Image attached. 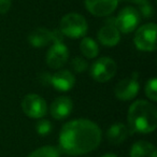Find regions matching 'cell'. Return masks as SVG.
I'll use <instances>...</instances> for the list:
<instances>
[{
	"instance_id": "1",
	"label": "cell",
	"mask_w": 157,
	"mask_h": 157,
	"mask_svg": "<svg viewBox=\"0 0 157 157\" xmlns=\"http://www.w3.org/2000/svg\"><path fill=\"white\" fill-rule=\"evenodd\" d=\"M102 139L101 129L86 118H76L66 123L59 132V150L71 156L84 155L99 146Z\"/></svg>"
},
{
	"instance_id": "2",
	"label": "cell",
	"mask_w": 157,
	"mask_h": 157,
	"mask_svg": "<svg viewBox=\"0 0 157 157\" xmlns=\"http://www.w3.org/2000/svg\"><path fill=\"white\" fill-rule=\"evenodd\" d=\"M128 129L130 132L151 133L157 127V109L152 102L140 99L129 107Z\"/></svg>"
},
{
	"instance_id": "3",
	"label": "cell",
	"mask_w": 157,
	"mask_h": 157,
	"mask_svg": "<svg viewBox=\"0 0 157 157\" xmlns=\"http://www.w3.org/2000/svg\"><path fill=\"white\" fill-rule=\"evenodd\" d=\"M88 25L85 17L78 13H68L61 18L59 24V30L65 37L69 38H82L86 35Z\"/></svg>"
},
{
	"instance_id": "4",
	"label": "cell",
	"mask_w": 157,
	"mask_h": 157,
	"mask_svg": "<svg viewBox=\"0 0 157 157\" xmlns=\"http://www.w3.org/2000/svg\"><path fill=\"white\" fill-rule=\"evenodd\" d=\"M133 42L138 50L143 52H154L157 48L155 23H147L138 28L133 37Z\"/></svg>"
},
{
	"instance_id": "5",
	"label": "cell",
	"mask_w": 157,
	"mask_h": 157,
	"mask_svg": "<svg viewBox=\"0 0 157 157\" xmlns=\"http://www.w3.org/2000/svg\"><path fill=\"white\" fill-rule=\"evenodd\" d=\"M117 66L111 57H101L90 67V75L95 81L105 83L110 81L116 73Z\"/></svg>"
},
{
	"instance_id": "6",
	"label": "cell",
	"mask_w": 157,
	"mask_h": 157,
	"mask_svg": "<svg viewBox=\"0 0 157 157\" xmlns=\"http://www.w3.org/2000/svg\"><path fill=\"white\" fill-rule=\"evenodd\" d=\"M140 14L137 9L132 7H126L122 9L115 17V26L121 33H130L139 26Z\"/></svg>"
},
{
	"instance_id": "7",
	"label": "cell",
	"mask_w": 157,
	"mask_h": 157,
	"mask_svg": "<svg viewBox=\"0 0 157 157\" xmlns=\"http://www.w3.org/2000/svg\"><path fill=\"white\" fill-rule=\"evenodd\" d=\"M140 90L139 73L133 72L129 78H126L116 84L114 88V94L116 98L123 101H129L138 95Z\"/></svg>"
},
{
	"instance_id": "8",
	"label": "cell",
	"mask_w": 157,
	"mask_h": 157,
	"mask_svg": "<svg viewBox=\"0 0 157 157\" xmlns=\"http://www.w3.org/2000/svg\"><path fill=\"white\" fill-rule=\"evenodd\" d=\"M22 109L31 118H42L48 113L46 101L37 94L26 95L22 101Z\"/></svg>"
},
{
	"instance_id": "9",
	"label": "cell",
	"mask_w": 157,
	"mask_h": 157,
	"mask_svg": "<svg viewBox=\"0 0 157 157\" xmlns=\"http://www.w3.org/2000/svg\"><path fill=\"white\" fill-rule=\"evenodd\" d=\"M69 58V51L63 43H55L46 54V63L52 69H60Z\"/></svg>"
},
{
	"instance_id": "10",
	"label": "cell",
	"mask_w": 157,
	"mask_h": 157,
	"mask_svg": "<svg viewBox=\"0 0 157 157\" xmlns=\"http://www.w3.org/2000/svg\"><path fill=\"white\" fill-rule=\"evenodd\" d=\"M98 40L105 46H115L121 40V33L115 26V18L110 17L99 29Z\"/></svg>"
},
{
	"instance_id": "11",
	"label": "cell",
	"mask_w": 157,
	"mask_h": 157,
	"mask_svg": "<svg viewBox=\"0 0 157 157\" xmlns=\"http://www.w3.org/2000/svg\"><path fill=\"white\" fill-rule=\"evenodd\" d=\"M120 0H85V7L95 16H108L117 8Z\"/></svg>"
},
{
	"instance_id": "12",
	"label": "cell",
	"mask_w": 157,
	"mask_h": 157,
	"mask_svg": "<svg viewBox=\"0 0 157 157\" xmlns=\"http://www.w3.org/2000/svg\"><path fill=\"white\" fill-rule=\"evenodd\" d=\"M73 109V102L67 96H59L52 102L50 107L51 115L57 121L68 117Z\"/></svg>"
},
{
	"instance_id": "13",
	"label": "cell",
	"mask_w": 157,
	"mask_h": 157,
	"mask_svg": "<svg viewBox=\"0 0 157 157\" xmlns=\"http://www.w3.org/2000/svg\"><path fill=\"white\" fill-rule=\"evenodd\" d=\"M75 78L69 70H58L51 76V85L59 92H68L73 88Z\"/></svg>"
},
{
	"instance_id": "14",
	"label": "cell",
	"mask_w": 157,
	"mask_h": 157,
	"mask_svg": "<svg viewBox=\"0 0 157 157\" xmlns=\"http://www.w3.org/2000/svg\"><path fill=\"white\" fill-rule=\"evenodd\" d=\"M129 129L123 123H115L111 125L107 131V139L111 144H121L127 139L129 135Z\"/></svg>"
},
{
	"instance_id": "15",
	"label": "cell",
	"mask_w": 157,
	"mask_h": 157,
	"mask_svg": "<svg viewBox=\"0 0 157 157\" xmlns=\"http://www.w3.org/2000/svg\"><path fill=\"white\" fill-rule=\"evenodd\" d=\"M28 41L35 48H43L52 42V33L51 30L44 27H39L30 33Z\"/></svg>"
},
{
	"instance_id": "16",
	"label": "cell",
	"mask_w": 157,
	"mask_h": 157,
	"mask_svg": "<svg viewBox=\"0 0 157 157\" xmlns=\"http://www.w3.org/2000/svg\"><path fill=\"white\" fill-rule=\"evenodd\" d=\"M130 157H157L156 147L151 142L137 141L130 148Z\"/></svg>"
},
{
	"instance_id": "17",
	"label": "cell",
	"mask_w": 157,
	"mask_h": 157,
	"mask_svg": "<svg viewBox=\"0 0 157 157\" xmlns=\"http://www.w3.org/2000/svg\"><path fill=\"white\" fill-rule=\"evenodd\" d=\"M80 50L82 54L88 59L96 58L97 55L99 54V46L97 42L93 38L84 37L82 41L80 42Z\"/></svg>"
},
{
	"instance_id": "18",
	"label": "cell",
	"mask_w": 157,
	"mask_h": 157,
	"mask_svg": "<svg viewBox=\"0 0 157 157\" xmlns=\"http://www.w3.org/2000/svg\"><path fill=\"white\" fill-rule=\"evenodd\" d=\"M60 150L52 145H45L42 147L37 148L27 157H59Z\"/></svg>"
},
{
	"instance_id": "19",
	"label": "cell",
	"mask_w": 157,
	"mask_h": 157,
	"mask_svg": "<svg viewBox=\"0 0 157 157\" xmlns=\"http://www.w3.org/2000/svg\"><path fill=\"white\" fill-rule=\"evenodd\" d=\"M145 95L151 101H157V80L152 78L145 84Z\"/></svg>"
},
{
	"instance_id": "20",
	"label": "cell",
	"mask_w": 157,
	"mask_h": 157,
	"mask_svg": "<svg viewBox=\"0 0 157 157\" xmlns=\"http://www.w3.org/2000/svg\"><path fill=\"white\" fill-rule=\"evenodd\" d=\"M71 67L74 71L80 73V72H84L87 70L88 63L86 61L85 58H83V57L76 56L71 60Z\"/></svg>"
},
{
	"instance_id": "21",
	"label": "cell",
	"mask_w": 157,
	"mask_h": 157,
	"mask_svg": "<svg viewBox=\"0 0 157 157\" xmlns=\"http://www.w3.org/2000/svg\"><path fill=\"white\" fill-rule=\"evenodd\" d=\"M36 130L40 136H48L52 131V124L48 120H40L36 125Z\"/></svg>"
},
{
	"instance_id": "22",
	"label": "cell",
	"mask_w": 157,
	"mask_h": 157,
	"mask_svg": "<svg viewBox=\"0 0 157 157\" xmlns=\"http://www.w3.org/2000/svg\"><path fill=\"white\" fill-rule=\"evenodd\" d=\"M138 12H139L140 16H143V17H145V18H151L154 15V7H153L150 3V1H148V2L140 5Z\"/></svg>"
},
{
	"instance_id": "23",
	"label": "cell",
	"mask_w": 157,
	"mask_h": 157,
	"mask_svg": "<svg viewBox=\"0 0 157 157\" xmlns=\"http://www.w3.org/2000/svg\"><path fill=\"white\" fill-rule=\"evenodd\" d=\"M51 33H52V42L53 43H63V38L65 36L61 33V31L59 29H54V30H51Z\"/></svg>"
},
{
	"instance_id": "24",
	"label": "cell",
	"mask_w": 157,
	"mask_h": 157,
	"mask_svg": "<svg viewBox=\"0 0 157 157\" xmlns=\"http://www.w3.org/2000/svg\"><path fill=\"white\" fill-rule=\"evenodd\" d=\"M12 0H0V14H6L10 10Z\"/></svg>"
},
{
	"instance_id": "25",
	"label": "cell",
	"mask_w": 157,
	"mask_h": 157,
	"mask_svg": "<svg viewBox=\"0 0 157 157\" xmlns=\"http://www.w3.org/2000/svg\"><path fill=\"white\" fill-rule=\"evenodd\" d=\"M51 76H52V74L48 73V72H44V73H41L39 75V81L44 86L51 85Z\"/></svg>"
},
{
	"instance_id": "26",
	"label": "cell",
	"mask_w": 157,
	"mask_h": 157,
	"mask_svg": "<svg viewBox=\"0 0 157 157\" xmlns=\"http://www.w3.org/2000/svg\"><path fill=\"white\" fill-rule=\"evenodd\" d=\"M127 1H130L132 3H136V5H142V3H145V2H148L150 0H127Z\"/></svg>"
},
{
	"instance_id": "27",
	"label": "cell",
	"mask_w": 157,
	"mask_h": 157,
	"mask_svg": "<svg viewBox=\"0 0 157 157\" xmlns=\"http://www.w3.org/2000/svg\"><path fill=\"white\" fill-rule=\"evenodd\" d=\"M100 157H118V156H116L115 154H112V153H108V154H105Z\"/></svg>"
}]
</instances>
